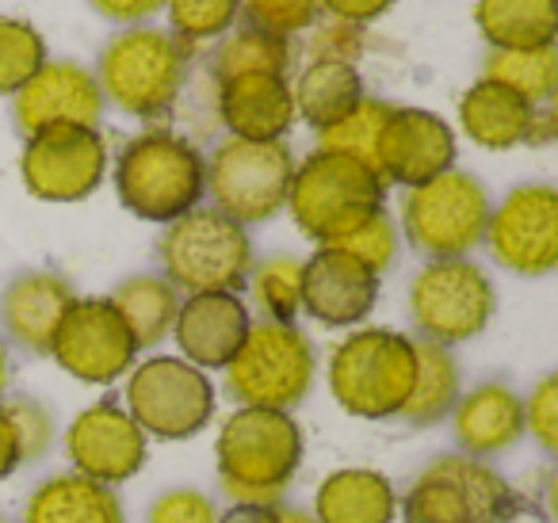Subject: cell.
<instances>
[{
  "label": "cell",
  "instance_id": "1",
  "mask_svg": "<svg viewBox=\"0 0 558 523\" xmlns=\"http://www.w3.org/2000/svg\"><path fill=\"white\" fill-rule=\"evenodd\" d=\"M215 466L233 504H279L303 466V428L279 409L238 405L215 436Z\"/></svg>",
  "mask_w": 558,
  "mask_h": 523
},
{
  "label": "cell",
  "instance_id": "2",
  "mask_svg": "<svg viewBox=\"0 0 558 523\" xmlns=\"http://www.w3.org/2000/svg\"><path fill=\"white\" fill-rule=\"evenodd\" d=\"M119 203L142 222H177L207 195V161L172 131H146L116 157Z\"/></svg>",
  "mask_w": 558,
  "mask_h": 523
},
{
  "label": "cell",
  "instance_id": "3",
  "mask_svg": "<svg viewBox=\"0 0 558 523\" xmlns=\"http://www.w3.org/2000/svg\"><path fill=\"white\" fill-rule=\"evenodd\" d=\"M387 203V184L372 165L333 149H314L295 165L288 192V210L299 233L318 245H337L352 230L379 215Z\"/></svg>",
  "mask_w": 558,
  "mask_h": 523
},
{
  "label": "cell",
  "instance_id": "4",
  "mask_svg": "<svg viewBox=\"0 0 558 523\" xmlns=\"http://www.w3.org/2000/svg\"><path fill=\"white\" fill-rule=\"evenodd\" d=\"M329 393L349 416L390 421L417 378V340L395 329H356L329 355Z\"/></svg>",
  "mask_w": 558,
  "mask_h": 523
},
{
  "label": "cell",
  "instance_id": "5",
  "mask_svg": "<svg viewBox=\"0 0 558 523\" xmlns=\"http://www.w3.org/2000/svg\"><path fill=\"white\" fill-rule=\"evenodd\" d=\"M520 512V492L494 466L466 454L433 459L398 497L402 523H509Z\"/></svg>",
  "mask_w": 558,
  "mask_h": 523
},
{
  "label": "cell",
  "instance_id": "6",
  "mask_svg": "<svg viewBox=\"0 0 558 523\" xmlns=\"http://www.w3.org/2000/svg\"><path fill=\"white\" fill-rule=\"evenodd\" d=\"M192 47L161 27H126L100 58V93L123 115L161 119L172 111L187 77Z\"/></svg>",
  "mask_w": 558,
  "mask_h": 523
},
{
  "label": "cell",
  "instance_id": "7",
  "mask_svg": "<svg viewBox=\"0 0 558 523\" xmlns=\"http://www.w3.org/2000/svg\"><path fill=\"white\" fill-rule=\"evenodd\" d=\"M161 268L177 291L238 294L253 276V241L245 226L215 207H195L161 233Z\"/></svg>",
  "mask_w": 558,
  "mask_h": 523
},
{
  "label": "cell",
  "instance_id": "8",
  "mask_svg": "<svg viewBox=\"0 0 558 523\" xmlns=\"http://www.w3.org/2000/svg\"><path fill=\"white\" fill-rule=\"evenodd\" d=\"M318 378V352L299 325L260 321L226 363V390L238 405L291 413Z\"/></svg>",
  "mask_w": 558,
  "mask_h": 523
},
{
  "label": "cell",
  "instance_id": "9",
  "mask_svg": "<svg viewBox=\"0 0 558 523\" xmlns=\"http://www.w3.org/2000/svg\"><path fill=\"white\" fill-rule=\"evenodd\" d=\"M123 401L146 439L161 443H184L215 421V382L180 355H149L146 363H134Z\"/></svg>",
  "mask_w": 558,
  "mask_h": 523
},
{
  "label": "cell",
  "instance_id": "10",
  "mask_svg": "<svg viewBox=\"0 0 558 523\" xmlns=\"http://www.w3.org/2000/svg\"><path fill=\"white\" fill-rule=\"evenodd\" d=\"M489 195L478 177L448 169L428 184L405 192L402 226L405 241L428 260H459L486 238Z\"/></svg>",
  "mask_w": 558,
  "mask_h": 523
},
{
  "label": "cell",
  "instance_id": "11",
  "mask_svg": "<svg viewBox=\"0 0 558 523\" xmlns=\"http://www.w3.org/2000/svg\"><path fill=\"white\" fill-rule=\"evenodd\" d=\"M295 157L288 142L230 138L207 161V195L238 226H260L288 207Z\"/></svg>",
  "mask_w": 558,
  "mask_h": 523
},
{
  "label": "cell",
  "instance_id": "12",
  "mask_svg": "<svg viewBox=\"0 0 558 523\" xmlns=\"http://www.w3.org/2000/svg\"><path fill=\"white\" fill-rule=\"evenodd\" d=\"M497 294L489 276L474 260H428L410 287V314L421 340L466 344L494 321Z\"/></svg>",
  "mask_w": 558,
  "mask_h": 523
},
{
  "label": "cell",
  "instance_id": "13",
  "mask_svg": "<svg viewBox=\"0 0 558 523\" xmlns=\"http://www.w3.org/2000/svg\"><path fill=\"white\" fill-rule=\"evenodd\" d=\"M138 352V340L111 299H73L47 355H54L58 367L77 382L111 386L116 378L131 375Z\"/></svg>",
  "mask_w": 558,
  "mask_h": 523
},
{
  "label": "cell",
  "instance_id": "14",
  "mask_svg": "<svg viewBox=\"0 0 558 523\" xmlns=\"http://www.w3.org/2000/svg\"><path fill=\"white\" fill-rule=\"evenodd\" d=\"M24 187L43 203H81L108 177V142L96 126H54L32 134L20 154Z\"/></svg>",
  "mask_w": 558,
  "mask_h": 523
},
{
  "label": "cell",
  "instance_id": "15",
  "mask_svg": "<svg viewBox=\"0 0 558 523\" xmlns=\"http://www.w3.org/2000/svg\"><path fill=\"white\" fill-rule=\"evenodd\" d=\"M482 241L512 276H550L558 268V192L550 184L512 187L497 210H489Z\"/></svg>",
  "mask_w": 558,
  "mask_h": 523
},
{
  "label": "cell",
  "instance_id": "16",
  "mask_svg": "<svg viewBox=\"0 0 558 523\" xmlns=\"http://www.w3.org/2000/svg\"><path fill=\"white\" fill-rule=\"evenodd\" d=\"M146 431L116 401L85 405L65 431V454H70L73 474L93 477V482L111 485V489L131 482L146 466Z\"/></svg>",
  "mask_w": 558,
  "mask_h": 523
},
{
  "label": "cell",
  "instance_id": "17",
  "mask_svg": "<svg viewBox=\"0 0 558 523\" xmlns=\"http://www.w3.org/2000/svg\"><path fill=\"white\" fill-rule=\"evenodd\" d=\"M456 169V134L436 111L395 108L375 146V172L383 184L417 187Z\"/></svg>",
  "mask_w": 558,
  "mask_h": 523
},
{
  "label": "cell",
  "instance_id": "18",
  "mask_svg": "<svg viewBox=\"0 0 558 523\" xmlns=\"http://www.w3.org/2000/svg\"><path fill=\"white\" fill-rule=\"evenodd\" d=\"M100 81L77 62H47L24 88L16 93V126L24 138L54 126H96L104 119Z\"/></svg>",
  "mask_w": 558,
  "mask_h": 523
},
{
  "label": "cell",
  "instance_id": "19",
  "mask_svg": "<svg viewBox=\"0 0 558 523\" xmlns=\"http://www.w3.org/2000/svg\"><path fill=\"white\" fill-rule=\"evenodd\" d=\"M379 302V276L341 253L322 245L311 260H303V309L326 329H349L367 321Z\"/></svg>",
  "mask_w": 558,
  "mask_h": 523
},
{
  "label": "cell",
  "instance_id": "20",
  "mask_svg": "<svg viewBox=\"0 0 558 523\" xmlns=\"http://www.w3.org/2000/svg\"><path fill=\"white\" fill-rule=\"evenodd\" d=\"M253 317L248 306L230 291H207L180 299V314L172 337L180 344V360L199 370H226V363L245 344Z\"/></svg>",
  "mask_w": 558,
  "mask_h": 523
},
{
  "label": "cell",
  "instance_id": "21",
  "mask_svg": "<svg viewBox=\"0 0 558 523\" xmlns=\"http://www.w3.org/2000/svg\"><path fill=\"white\" fill-rule=\"evenodd\" d=\"M459 454L466 459H494L524 439V398L505 382H482L459 393L451 409Z\"/></svg>",
  "mask_w": 558,
  "mask_h": 523
},
{
  "label": "cell",
  "instance_id": "22",
  "mask_svg": "<svg viewBox=\"0 0 558 523\" xmlns=\"http://www.w3.org/2000/svg\"><path fill=\"white\" fill-rule=\"evenodd\" d=\"M218 119L241 142H283L295 123L288 77L253 73V77L218 81Z\"/></svg>",
  "mask_w": 558,
  "mask_h": 523
},
{
  "label": "cell",
  "instance_id": "23",
  "mask_svg": "<svg viewBox=\"0 0 558 523\" xmlns=\"http://www.w3.org/2000/svg\"><path fill=\"white\" fill-rule=\"evenodd\" d=\"M73 287L65 283L54 271H24L16 276L4 294H0V321L9 329V337L16 344H24L27 352H50V340H54L62 317L73 306Z\"/></svg>",
  "mask_w": 558,
  "mask_h": 523
},
{
  "label": "cell",
  "instance_id": "24",
  "mask_svg": "<svg viewBox=\"0 0 558 523\" xmlns=\"http://www.w3.org/2000/svg\"><path fill=\"white\" fill-rule=\"evenodd\" d=\"M311 515L314 523H395L398 492L379 470L344 466L322 477Z\"/></svg>",
  "mask_w": 558,
  "mask_h": 523
},
{
  "label": "cell",
  "instance_id": "25",
  "mask_svg": "<svg viewBox=\"0 0 558 523\" xmlns=\"http://www.w3.org/2000/svg\"><path fill=\"white\" fill-rule=\"evenodd\" d=\"M532 119H535L532 104L486 77L474 81L463 93V100H459V126H463V134L474 146L494 149V154L524 146L527 131H532Z\"/></svg>",
  "mask_w": 558,
  "mask_h": 523
},
{
  "label": "cell",
  "instance_id": "26",
  "mask_svg": "<svg viewBox=\"0 0 558 523\" xmlns=\"http://www.w3.org/2000/svg\"><path fill=\"white\" fill-rule=\"evenodd\" d=\"M24 523H126L123 500L111 485L81 474H54L27 497Z\"/></svg>",
  "mask_w": 558,
  "mask_h": 523
},
{
  "label": "cell",
  "instance_id": "27",
  "mask_svg": "<svg viewBox=\"0 0 558 523\" xmlns=\"http://www.w3.org/2000/svg\"><path fill=\"white\" fill-rule=\"evenodd\" d=\"M291 100H295V119L322 134L360 108L364 81L352 62H311L291 88Z\"/></svg>",
  "mask_w": 558,
  "mask_h": 523
},
{
  "label": "cell",
  "instance_id": "28",
  "mask_svg": "<svg viewBox=\"0 0 558 523\" xmlns=\"http://www.w3.org/2000/svg\"><path fill=\"white\" fill-rule=\"evenodd\" d=\"M474 20L494 50L555 47L558 35L555 0H478Z\"/></svg>",
  "mask_w": 558,
  "mask_h": 523
},
{
  "label": "cell",
  "instance_id": "29",
  "mask_svg": "<svg viewBox=\"0 0 558 523\" xmlns=\"http://www.w3.org/2000/svg\"><path fill=\"white\" fill-rule=\"evenodd\" d=\"M459 393H463V378H459V363L451 348L417 340V378H413L410 401L398 416L410 428H433V424L448 421Z\"/></svg>",
  "mask_w": 558,
  "mask_h": 523
},
{
  "label": "cell",
  "instance_id": "30",
  "mask_svg": "<svg viewBox=\"0 0 558 523\" xmlns=\"http://www.w3.org/2000/svg\"><path fill=\"white\" fill-rule=\"evenodd\" d=\"M111 306L123 314L126 329L134 332L138 348L161 344L172 332L180 314V291L165 276H131L116 287Z\"/></svg>",
  "mask_w": 558,
  "mask_h": 523
},
{
  "label": "cell",
  "instance_id": "31",
  "mask_svg": "<svg viewBox=\"0 0 558 523\" xmlns=\"http://www.w3.org/2000/svg\"><path fill=\"white\" fill-rule=\"evenodd\" d=\"M486 81H497L532 108H547L555 104L558 88V54L555 47H535V50H489L486 58Z\"/></svg>",
  "mask_w": 558,
  "mask_h": 523
},
{
  "label": "cell",
  "instance_id": "32",
  "mask_svg": "<svg viewBox=\"0 0 558 523\" xmlns=\"http://www.w3.org/2000/svg\"><path fill=\"white\" fill-rule=\"evenodd\" d=\"M218 81L233 77H253V73H268V77H288L291 70V42L279 35L256 32V27H241L233 32L222 47L215 50L210 62Z\"/></svg>",
  "mask_w": 558,
  "mask_h": 523
},
{
  "label": "cell",
  "instance_id": "33",
  "mask_svg": "<svg viewBox=\"0 0 558 523\" xmlns=\"http://www.w3.org/2000/svg\"><path fill=\"white\" fill-rule=\"evenodd\" d=\"M253 294L264 321L295 325V314L303 309V260L299 256H271L253 268Z\"/></svg>",
  "mask_w": 558,
  "mask_h": 523
},
{
  "label": "cell",
  "instance_id": "34",
  "mask_svg": "<svg viewBox=\"0 0 558 523\" xmlns=\"http://www.w3.org/2000/svg\"><path fill=\"white\" fill-rule=\"evenodd\" d=\"M47 65V39L27 20H0V96H16Z\"/></svg>",
  "mask_w": 558,
  "mask_h": 523
},
{
  "label": "cell",
  "instance_id": "35",
  "mask_svg": "<svg viewBox=\"0 0 558 523\" xmlns=\"http://www.w3.org/2000/svg\"><path fill=\"white\" fill-rule=\"evenodd\" d=\"M390 111H395V104L364 96V100H360V108L352 111L349 119H341L337 126H329V131L318 134V138H322L318 149L349 154V157H356V161H364V165H372V169H375V146H379L383 123H387Z\"/></svg>",
  "mask_w": 558,
  "mask_h": 523
},
{
  "label": "cell",
  "instance_id": "36",
  "mask_svg": "<svg viewBox=\"0 0 558 523\" xmlns=\"http://www.w3.org/2000/svg\"><path fill=\"white\" fill-rule=\"evenodd\" d=\"M238 12H241V0H169L172 35L184 47L226 35L233 27V20H238Z\"/></svg>",
  "mask_w": 558,
  "mask_h": 523
},
{
  "label": "cell",
  "instance_id": "37",
  "mask_svg": "<svg viewBox=\"0 0 558 523\" xmlns=\"http://www.w3.org/2000/svg\"><path fill=\"white\" fill-rule=\"evenodd\" d=\"M241 12L256 32L291 39L314 27V20L322 16V0H241Z\"/></svg>",
  "mask_w": 558,
  "mask_h": 523
},
{
  "label": "cell",
  "instance_id": "38",
  "mask_svg": "<svg viewBox=\"0 0 558 523\" xmlns=\"http://www.w3.org/2000/svg\"><path fill=\"white\" fill-rule=\"evenodd\" d=\"M333 248H341V253L356 256L364 268H372L375 276H383V271L395 264L398 256V226L390 222L387 210H379V215L367 218L360 230H352L349 238H341Z\"/></svg>",
  "mask_w": 558,
  "mask_h": 523
},
{
  "label": "cell",
  "instance_id": "39",
  "mask_svg": "<svg viewBox=\"0 0 558 523\" xmlns=\"http://www.w3.org/2000/svg\"><path fill=\"white\" fill-rule=\"evenodd\" d=\"M4 413H9L12 428H16L20 459L24 462L43 459V454L50 451V443H54V416H50V409L39 405V401L20 398V401H9Z\"/></svg>",
  "mask_w": 558,
  "mask_h": 523
},
{
  "label": "cell",
  "instance_id": "40",
  "mask_svg": "<svg viewBox=\"0 0 558 523\" xmlns=\"http://www.w3.org/2000/svg\"><path fill=\"white\" fill-rule=\"evenodd\" d=\"M524 431L543 447L558 451V378L547 375L535 382V390L524 398Z\"/></svg>",
  "mask_w": 558,
  "mask_h": 523
},
{
  "label": "cell",
  "instance_id": "41",
  "mask_svg": "<svg viewBox=\"0 0 558 523\" xmlns=\"http://www.w3.org/2000/svg\"><path fill=\"white\" fill-rule=\"evenodd\" d=\"M218 508L199 489H169L149 504L146 523H215Z\"/></svg>",
  "mask_w": 558,
  "mask_h": 523
},
{
  "label": "cell",
  "instance_id": "42",
  "mask_svg": "<svg viewBox=\"0 0 558 523\" xmlns=\"http://www.w3.org/2000/svg\"><path fill=\"white\" fill-rule=\"evenodd\" d=\"M360 47H364V35H360V27L333 20V24H326L318 35H314L311 54H314V62H352V65H356Z\"/></svg>",
  "mask_w": 558,
  "mask_h": 523
},
{
  "label": "cell",
  "instance_id": "43",
  "mask_svg": "<svg viewBox=\"0 0 558 523\" xmlns=\"http://www.w3.org/2000/svg\"><path fill=\"white\" fill-rule=\"evenodd\" d=\"M390 4L395 0H322V12H329L333 20H341V24H372V20H379L383 12H390Z\"/></svg>",
  "mask_w": 558,
  "mask_h": 523
},
{
  "label": "cell",
  "instance_id": "44",
  "mask_svg": "<svg viewBox=\"0 0 558 523\" xmlns=\"http://www.w3.org/2000/svg\"><path fill=\"white\" fill-rule=\"evenodd\" d=\"M169 0H93V9L100 16L116 20V24H138V20H149L165 9Z\"/></svg>",
  "mask_w": 558,
  "mask_h": 523
},
{
  "label": "cell",
  "instance_id": "45",
  "mask_svg": "<svg viewBox=\"0 0 558 523\" xmlns=\"http://www.w3.org/2000/svg\"><path fill=\"white\" fill-rule=\"evenodd\" d=\"M20 466H24V459H20L16 428H12L9 413H4V405H0V482H4L9 474H16Z\"/></svg>",
  "mask_w": 558,
  "mask_h": 523
},
{
  "label": "cell",
  "instance_id": "46",
  "mask_svg": "<svg viewBox=\"0 0 558 523\" xmlns=\"http://www.w3.org/2000/svg\"><path fill=\"white\" fill-rule=\"evenodd\" d=\"M215 523H279V504H230Z\"/></svg>",
  "mask_w": 558,
  "mask_h": 523
},
{
  "label": "cell",
  "instance_id": "47",
  "mask_svg": "<svg viewBox=\"0 0 558 523\" xmlns=\"http://www.w3.org/2000/svg\"><path fill=\"white\" fill-rule=\"evenodd\" d=\"M555 131H558V119H555V108H535V119H532V131H527V142L524 146H550L555 142Z\"/></svg>",
  "mask_w": 558,
  "mask_h": 523
},
{
  "label": "cell",
  "instance_id": "48",
  "mask_svg": "<svg viewBox=\"0 0 558 523\" xmlns=\"http://www.w3.org/2000/svg\"><path fill=\"white\" fill-rule=\"evenodd\" d=\"M279 523H314V515L303 512V508H283V504H279Z\"/></svg>",
  "mask_w": 558,
  "mask_h": 523
},
{
  "label": "cell",
  "instance_id": "49",
  "mask_svg": "<svg viewBox=\"0 0 558 523\" xmlns=\"http://www.w3.org/2000/svg\"><path fill=\"white\" fill-rule=\"evenodd\" d=\"M9 382H12V360H9V352H4V344H0V398L9 393Z\"/></svg>",
  "mask_w": 558,
  "mask_h": 523
},
{
  "label": "cell",
  "instance_id": "50",
  "mask_svg": "<svg viewBox=\"0 0 558 523\" xmlns=\"http://www.w3.org/2000/svg\"><path fill=\"white\" fill-rule=\"evenodd\" d=\"M0 523H9V515H0Z\"/></svg>",
  "mask_w": 558,
  "mask_h": 523
}]
</instances>
